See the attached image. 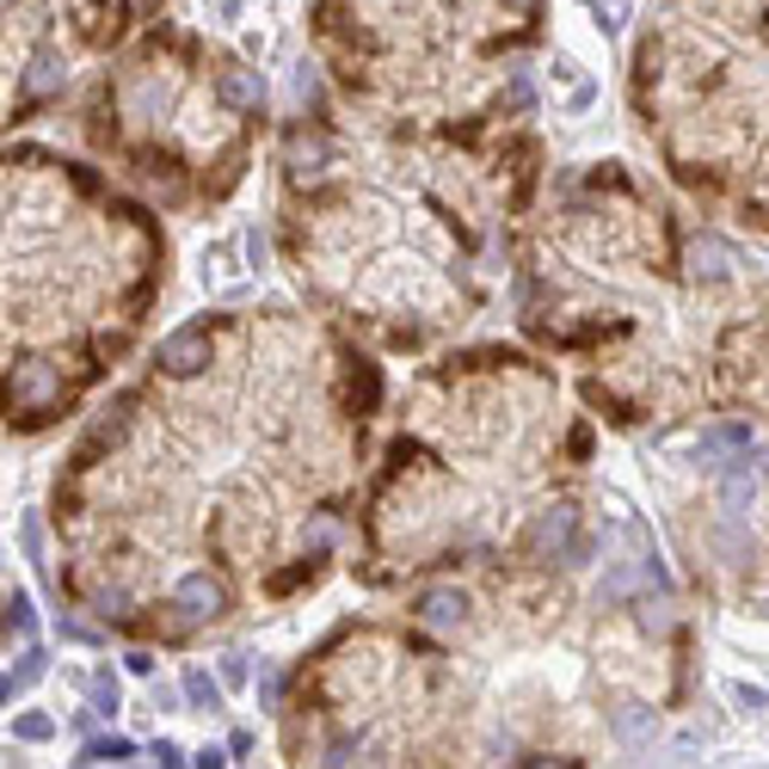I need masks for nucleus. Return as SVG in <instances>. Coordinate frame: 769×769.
I'll list each match as a JSON object with an SVG mask.
<instances>
[{"label":"nucleus","mask_w":769,"mask_h":769,"mask_svg":"<svg viewBox=\"0 0 769 769\" xmlns=\"http://www.w3.org/2000/svg\"><path fill=\"white\" fill-rule=\"evenodd\" d=\"M505 7H511V13H530V7H536V0H505Z\"/></svg>","instance_id":"nucleus-24"},{"label":"nucleus","mask_w":769,"mask_h":769,"mask_svg":"<svg viewBox=\"0 0 769 769\" xmlns=\"http://www.w3.org/2000/svg\"><path fill=\"white\" fill-rule=\"evenodd\" d=\"M56 395H62V382H56L50 363H19V370L7 376V407L13 412H38V407H50Z\"/></svg>","instance_id":"nucleus-1"},{"label":"nucleus","mask_w":769,"mask_h":769,"mask_svg":"<svg viewBox=\"0 0 769 769\" xmlns=\"http://www.w3.org/2000/svg\"><path fill=\"white\" fill-rule=\"evenodd\" d=\"M647 727H652V720L640 715V708H622V715H616V732H622L628 745H640V739H647Z\"/></svg>","instance_id":"nucleus-16"},{"label":"nucleus","mask_w":769,"mask_h":769,"mask_svg":"<svg viewBox=\"0 0 769 769\" xmlns=\"http://www.w3.org/2000/svg\"><path fill=\"white\" fill-rule=\"evenodd\" d=\"M56 87H62V68H56V56H38L26 74V106H38V99H50Z\"/></svg>","instance_id":"nucleus-8"},{"label":"nucleus","mask_w":769,"mask_h":769,"mask_svg":"<svg viewBox=\"0 0 769 769\" xmlns=\"http://www.w3.org/2000/svg\"><path fill=\"white\" fill-rule=\"evenodd\" d=\"M173 610H186V616H222L228 610V585L222 579H210V572H186V579L173 585Z\"/></svg>","instance_id":"nucleus-2"},{"label":"nucleus","mask_w":769,"mask_h":769,"mask_svg":"<svg viewBox=\"0 0 769 769\" xmlns=\"http://www.w3.org/2000/svg\"><path fill=\"white\" fill-rule=\"evenodd\" d=\"M93 603L106 616H123V610H130V591H123V585H106V591H93Z\"/></svg>","instance_id":"nucleus-19"},{"label":"nucleus","mask_w":769,"mask_h":769,"mask_svg":"<svg viewBox=\"0 0 769 769\" xmlns=\"http://www.w3.org/2000/svg\"><path fill=\"white\" fill-rule=\"evenodd\" d=\"M38 677H43V659H38V652H26V659H19L13 671H7V683H0V696H7V702H13V696H19V690H31V683H38Z\"/></svg>","instance_id":"nucleus-11"},{"label":"nucleus","mask_w":769,"mask_h":769,"mask_svg":"<svg viewBox=\"0 0 769 769\" xmlns=\"http://www.w3.org/2000/svg\"><path fill=\"white\" fill-rule=\"evenodd\" d=\"M93 708H99V715L118 708V683H111V677H93Z\"/></svg>","instance_id":"nucleus-22"},{"label":"nucleus","mask_w":769,"mask_h":769,"mask_svg":"<svg viewBox=\"0 0 769 769\" xmlns=\"http://www.w3.org/2000/svg\"><path fill=\"white\" fill-rule=\"evenodd\" d=\"M567 542H572V511H567V505H555V511H542V518L530 523V548H536V555L567 548Z\"/></svg>","instance_id":"nucleus-6"},{"label":"nucleus","mask_w":769,"mask_h":769,"mask_svg":"<svg viewBox=\"0 0 769 769\" xmlns=\"http://www.w3.org/2000/svg\"><path fill=\"white\" fill-rule=\"evenodd\" d=\"M31 628H38V616H31V597L26 591H13L7 597V640H31Z\"/></svg>","instance_id":"nucleus-12"},{"label":"nucleus","mask_w":769,"mask_h":769,"mask_svg":"<svg viewBox=\"0 0 769 769\" xmlns=\"http://www.w3.org/2000/svg\"><path fill=\"white\" fill-rule=\"evenodd\" d=\"M462 610H468L462 591H425V597H419V616H425L431 628H456V622H462Z\"/></svg>","instance_id":"nucleus-7"},{"label":"nucleus","mask_w":769,"mask_h":769,"mask_svg":"<svg viewBox=\"0 0 769 769\" xmlns=\"http://www.w3.org/2000/svg\"><path fill=\"white\" fill-rule=\"evenodd\" d=\"M216 99H222V106H234V111H259V99H266V80L252 74V68H228L222 87H216Z\"/></svg>","instance_id":"nucleus-4"},{"label":"nucleus","mask_w":769,"mask_h":769,"mask_svg":"<svg viewBox=\"0 0 769 769\" xmlns=\"http://www.w3.org/2000/svg\"><path fill=\"white\" fill-rule=\"evenodd\" d=\"M640 628H647V635H665V628H671V603H665V597L652 603L647 597V603H640Z\"/></svg>","instance_id":"nucleus-15"},{"label":"nucleus","mask_w":769,"mask_h":769,"mask_svg":"<svg viewBox=\"0 0 769 769\" xmlns=\"http://www.w3.org/2000/svg\"><path fill=\"white\" fill-rule=\"evenodd\" d=\"M591 7H597V19H603V26H622V19H628V0H591Z\"/></svg>","instance_id":"nucleus-23"},{"label":"nucleus","mask_w":769,"mask_h":769,"mask_svg":"<svg viewBox=\"0 0 769 769\" xmlns=\"http://www.w3.org/2000/svg\"><path fill=\"white\" fill-rule=\"evenodd\" d=\"M702 450L720 456V450H751V431L745 425H715V431H702Z\"/></svg>","instance_id":"nucleus-10"},{"label":"nucleus","mask_w":769,"mask_h":769,"mask_svg":"<svg viewBox=\"0 0 769 769\" xmlns=\"http://www.w3.org/2000/svg\"><path fill=\"white\" fill-rule=\"evenodd\" d=\"M363 757H370V739H332L327 763H363Z\"/></svg>","instance_id":"nucleus-17"},{"label":"nucleus","mask_w":769,"mask_h":769,"mask_svg":"<svg viewBox=\"0 0 769 769\" xmlns=\"http://www.w3.org/2000/svg\"><path fill=\"white\" fill-rule=\"evenodd\" d=\"M715 542L727 548L732 560H745V555H751V542H745V530H739V523H720V530H715Z\"/></svg>","instance_id":"nucleus-18"},{"label":"nucleus","mask_w":769,"mask_h":769,"mask_svg":"<svg viewBox=\"0 0 769 769\" xmlns=\"http://www.w3.org/2000/svg\"><path fill=\"white\" fill-rule=\"evenodd\" d=\"M13 732H19V739H31V745H38V739H50L56 727H50V715H26V720H19Z\"/></svg>","instance_id":"nucleus-21"},{"label":"nucleus","mask_w":769,"mask_h":769,"mask_svg":"<svg viewBox=\"0 0 769 769\" xmlns=\"http://www.w3.org/2000/svg\"><path fill=\"white\" fill-rule=\"evenodd\" d=\"M530 99H536V80H530V68H511V106H530Z\"/></svg>","instance_id":"nucleus-20"},{"label":"nucleus","mask_w":769,"mask_h":769,"mask_svg":"<svg viewBox=\"0 0 769 769\" xmlns=\"http://www.w3.org/2000/svg\"><path fill=\"white\" fill-rule=\"evenodd\" d=\"M690 271H696V278H727V271H732V247L720 234H696L690 240Z\"/></svg>","instance_id":"nucleus-5"},{"label":"nucleus","mask_w":769,"mask_h":769,"mask_svg":"<svg viewBox=\"0 0 769 769\" xmlns=\"http://www.w3.org/2000/svg\"><path fill=\"white\" fill-rule=\"evenodd\" d=\"M136 745L130 739H87V751H80V763H123Z\"/></svg>","instance_id":"nucleus-13"},{"label":"nucleus","mask_w":769,"mask_h":769,"mask_svg":"<svg viewBox=\"0 0 769 769\" xmlns=\"http://www.w3.org/2000/svg\"><path fill=\"white\" fill-rule=\"evenodd\" d=\"M210 363V332L203 327H179L167 346H160V370L167 376H198Z\"/></svg>","instance_id":"nucleus-3"},{"label":"nucleus","mask_w":769,"mask_h":769,"mask_svg":"<svg viewBox=\"0 0 769 769\" xmlns=\"http://www.w3.org/2000/svg\"><path fill=\"white\" fill-rule=\"evenodd\" d=\"M751 492H757L751 468H727V475H720V505H727V511H745V505H751Z\"/></svg>","instance_id":"nucleus-9"},{"label":"nucleus","mask_w":769,"mask_h":769,"mask_svg":"<svg viewBox=\"0 0 769 769\" xmlns=\"http://www.w3.org/2000/svg\"><path fill=\"white\" fill-rule=\"evenodd\" d=\"M186 696H191L198 708H216V702H222V690L210 683V671H191V677H186Z\"/></svg>","instance_id":"nucleus-14"}]
</instances>
